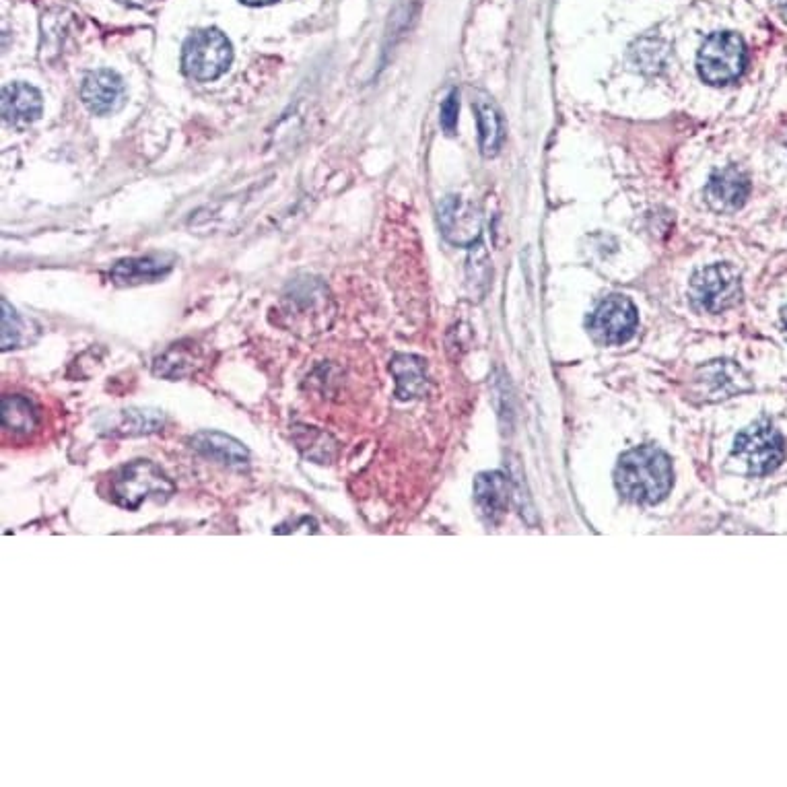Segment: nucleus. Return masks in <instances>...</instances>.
I'll use <instances>...</instances> for the list:
<instances>
[{
    "mask_svg": "<svg viewBox=\"0 0 787 787\" xmlns=\"http://www.w3.org/2000/svg\"><path fill=\"white\" fill-rule=\"evenodd\" d=\"M174 256L153 254L139 258H124L116 262L110 270V277L116 285H141L163 279L174 268Z\"/></svg>",
    "mask_w": 787,
    "mask_h": 787,
    "instance_id": "nucleus-13",
    "label": "nucleus"
},
{
    "mask_svg": "<svg viewBox=\"0 0 787 787\" xmlns=\"http://www.w3.org/2000/svg\"><path fill=\"white\" fill-rule=\"evenodd\" d=\"M705 386L717 398H730L732 394L750 388L742 369L730 361L711 363L705 369Z\"/></svg>",
    "mask_w": 787,
    "mask_h": 787,
    "instance_id": "nucleus-18",
    "label": "nucleus"
},
{
    "mask_svg": "<svg viewBox=\"0 0 787 787\" xmlns=\"http://www.w3.org/2000/svg\"><path fill=\"white\" fill-rule=\"evenodd\" d=\"M81 99L95 116H110L124 106L126 85L118 73L110 68H99L85 77Z\"/></svg>",
    "mask_w": 787,
    "mask_h": 787,
    "instance_id": "nucleus-9",
    "label": "nucleus"
},
{
    "mask_svg": "<svg viewBox=\"0 0 787 787\" xmlns=\"http://www.w3.org/2000/svg\"><path fill=\"white\" fill-rule=\"evenodd\" d=\"M190 446L200 456L231 468H244L250 462V450L244 443L221 431H198L192 435Z\"/></svg>",
    "mask_w": 787,
    "mask_h": 787,
    "instance_id": "nucleus-11",
    "label": "nucleus"
},
{
    "mask_svg": "<svg viewBox=\"0 0 787 787\" xmlns=\"http://www.w3.org/2000/svg\"><path fill=\"white\" fill-rule=\"evenodd\" d=\"M458 112H460V93L458 89H452L450 95L443 99L439 110V124L448 134H454L458 128Z\"/></svg>",
    "mask_w": 787,
    "mask_h": 787,
    "instance_id": "nucleus-22",
    "label": "nucleus"
},
{
    "mask_svg": "<svg viewBox=\"0 0 787 787\" xmlns=\"http://www.w3.org/2000/svg\"><path fill=\"white\" fill-rule=\"evenodd\" d=\"M781 15H783V19H785V21H787V3H785V5H783V9H781Z\"/></svg>",
    "mask_w": 787,
    "mask_h": 787,
    "instance_id": "nucleus-26",
    "label": "nucleus"
},
{
    "mask_svg": "<svg viewBox=\"0 0 787 787\" xmlns=\"http://www.w3.org/2000/svg\"><path fill=\"white\" fill-rule=\"evenodd\" d=\"M614 485L633 503H660L674 485L672 462L658 448H635L621 456L614 470Z\"/></svg>",
    "mask_w": 787,
    "mask_h": 787,
    "instance_id": "nucleus-1",
    "label": "nucleus"
},
{
    "mask_svg": "<svg viewBox=\"0 0 787 787\" xmlns=\"http://www.w3.org/2000/svg\"><path fill=\"white\" fill-rule=\"evenodd\" d=\"M36 410L31 402L23 396H5L3 398V427L15 435H25L36 427Z\"/></svg>",
    "mask_w": 787,
    "mask_h": 787,
    "instance_id": "nucleus-19",
    "label": "nucleus"
},
{
    "mask_svg": "<svg viewBox=\"0 0 787 787\" xmlns=\"http://www.w3.org/2000/svg\"><path fill=\"white\" fill-rule=\"evenodd\" d=\"M637 324V307L625 295H610L602 299L588 318L590 334L600 345H625L633 338Z\"/></svg>",
    "mask_w": 787,
    "mask_h": 787,
    "instance_id": "nucleus-7",
    "label": "nucleus"
},
{
    "mask_svg": "<svg viewBox=\"0 0 787 787\" xmlns=\"http://www.w3.org/2000/svg\"><path fill=\"white\" fill-rule=\"evenodd\" d=\"M44 112L42 93L23 81L5 85L3 89V118L13 126H25L40 120Z\"/></svg>",
    "mask_w": 787,
    "mask_h": 787,
    "instance_id": "nucleus-12",
    "label": "nucleus"
},
{
    "mask_svg": "<svg viewBox=\"0 0 787 787\" xmlns=\"http://www.w3.org/2000/svg\"><path fill=\"white\" fill-rule=\"evenodd\" d=\"M474 501L487 522H499L509 503V478L503 472H481L474 478Z\"/></svg>",
    "mask_w": 787,
    "mask_h": 787,
    "instance_id": "nucleus-14",
    "label": "nucleus"
},
{
    "mask_svg": "<svg viewBox=\"0 0 787 787\" xmlns=\"http://www.w3.org/2000/svg\"><path fill=\"white\" fill-rule=\"evenodd\" d=\"M474 110L478 120V132H481V151L485 157H495L503 143V124L493 101L485 95L474 99Z\"/></svg>",
    "mask_w": 787,
    "mask_h": 787,
    "instance_id": "nucleus-17",
    "label": "nucleus"
},
{
    "mask_svg": "<svg viewBox=\"0 0 787 787\" xmlns=\"http://www.w3.org/2000/svg\"><path fill=\"white\" fill-rule=\"evenodd\" d=\"M693 305L701 312L722 314L742 299V277L732 264L699 268L689 285Z\"/></svg>",
    "mask_w": 787,
    "mask_h": 787,
    "instance_id": "nucleus-5",
    "label": "nucleus"
},
{
    "mask_svg": "<svg viewBox=\"0 0 787 787\" xmlns=\"http://www.w3.org/2000/svg\"><path fill=\"white\" fill-rule=\"evenodd\" d=\"M192 357H188L182 345H174L163 357L155 363V373L165 375V378H182V375L192 371Z\"/></svg>",
    "mask_w": 787,
    "mask_h": 787,
    "instance_id": "nucleus-21",
    "label": "nucleus"
},
{
    "mask_svg": "<svg viewBox=\"0 0 787 787\" xmlns=\"http://www.w3.org/2000/svg\"><path fill=\"white\" fill-rule=\"evenodd\" d=\"M390 371L396 378L398 400H413L427 394V371L421 357L396 355L390 363Z\"/></svg>",
    "mask_w": 787,
    "mask_h": 787,
    "instance_id": "nucleus-16",
    "label": "nucleus"
},
{
    "mask_svg": "<svg viewBox=\"0 0 787 787\" xmlns=\"http://www.w3.org/2000/svg\"><path fill=\"white\" fill-rule=\"evenodd\" d=\"M242 3H246V5H250V7H264V5L277 3V0H242Z\"/></svg>",
    "mask_w": 787,
    "mask_h": 787,
    "instance_id": "nucleus-23",
    "label": "nucleus"
},
{
    "mask_svg": "<svg viewBox=\"0 0 787 787\" xmlns=\"http://www.w3.org/2000/svg\"><path fill=\"white\" fill-rule=\"evenodd\" d=\"M781 326H783V334L787 338V305L783 307V312H781Z\"/></svg>",
    "mask_w": 787,
    "mask_h": 787,
    "instance_id": "nucleus-25",
    "label": "nucleus"
},
{
    "mask_svg": "<svg viewBox=\"0 0 787 787\" xmlns=\"http://www.w3.org/2000/svg\"><path fill=\"white\" fill-rule=\"evenodd\" d=\"M174 491V483L157 464L149 460H134L114 474L110 493L116 505L134 511L147 499L165 503Z\"/></svg>",
    "mask_w": 787,
    "mask_h": 787,
    "instance_id": "nucleus-2",
    "label": "nucleus"
},
{
    "mask_svg": "<svg viewBox=\"0 0 787 787\" xmlns=\"http://www.w3.org/2000/svg\"><path fill=\"white\" fill-rule=\"evenodd\" d=\"M233 60V50L219 29H200L182 48V68L186 77L209 83L219 79Z\"/></svg>",
    "mask_w": 787,
    "mask_h": 787,
    "instance_id": "nucleus-4",
    "label": "nucleus"
},
{
    "mask_svg": "<svg viewBox=\"0 0 787 787\" xmlns=\"http://www.w3.org/2000/svg\"><path fill=\"white\" fill-rule=\"evenodd\" d=\"M0 310H3V314H0V328H3L0 347H3V351L17 349V347H21L23 336H25V324H23L21 316L17 314L15 307L7 299L0 301Z\"/></svg>",
    "mask_w": 787,
    "mask_h": 787,
    "instance_id": "nucleus-20",
    "label": "nucleus"
},
{
    "mask_svg": "<svg viewBox=\"0 0 787 787\" xmlns=\"http://www.w3.org/2000/svg\"><path fill=\"white\" fill-rule=\"evenodd\" d=\"M748 194H750V180L736 165L715 171L705 188L707 204L715 213L738 211L746 202Z\"/></svg>",
    "mask_w": 787,
    "mask_h": 787,
    "instance_id": "nucleus-10",
    "label": "nucleus"
},
{
    "mask_svg": "<svg viewBox=\"0 0 787 787\" xmlns=\"http://www.w3.org/2000/svg\"><path fill=\"white\" fill-rule=\"evenodd\" d=\"M439 225L443 237L454 246L470 248L481 237V215L474 204L462 200L460 196H448L439 204Z\"/></svg>",
    "mask_w": 787,
    "mask_h": 787,
    "instance_id": "nucleus-8",
    "label": "nucleus"
},
{
    "mask_svg": "<svg viewBox=\"0 0 787 787\" xmlns=\"http://www.w3.org/2000/svg\"><path fill=\"white\" fill-rule=\"evenodd\" d=\"M746 66V46L738 33H711L697 54L699 75L709 85L734 83Z\"/></svg>",
    "mask_w": 787,
    "mask_h": 787,
    "instance_id": "nucleus-3",
    "label": "nucleus"
},
{
    "mask_svg": "<svg viewBox=\"0 0 787 787\" xmlns=\"http://www.w3.org/2000/svg\"><path fill=\"white\" fill-rule=\"evenodd\" d=\"M163 425L165 417L157 408H124L110 417V423L104 425L101 433L112 437H136L157 433Z\"/></svg>",
    "mask_w": 787,
    "mask_h": 787,
    "instance_id": "nucleus-15",
    "label": "nucleus"
},
{
    "mask_svg": "<svg viewBox=\"0 0 787 787\" xmlns=\"http://www.w3.org/2000/svg\"><path fill=\"white\" fill-rule=\"evenodd\" d=\"M120 3H124L128 7H147L151 0H120Z\"/></svg>",
    "mask_w": 787,
    "mask_h": 787,
    "instance_id": "nucleus-24",
    "label": "nucleus"
},
{
    "mask_svg": "<svg viewBox=\"0 0 787 787\" xmlns=\"http://www.w3.org/2000/svg\"><path fill=\"white\" fill-rule=\"evenodd\" d=\"M734 456L746 464L748 474L765 476L783 462L785 443L781 433L769 421H759L738 433L734 441Z\"/></svg>",
    "mask_w": 787,
    "mask_h": 787,
    "instance_id": "nucleus-6",
    "label": "nucleus"
}]
</instances>
